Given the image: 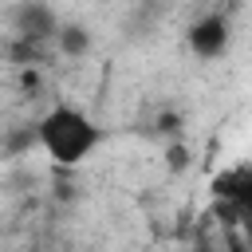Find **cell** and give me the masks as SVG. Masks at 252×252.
Listing matches in <instances>:
<instances>
[{
	"label": "cell",
	"mask_w": 252,
	"mask_h": 252,
	"mask_svg": "<svg viewBox=\"0 0 252 252\" xmlns=\"http://www.w3.org/2000/svg\"><path fill=\"white\" fill-rule=\"evenodd\" d=\"M39 142L47 146V154L63 165H75L91 154V146L98 142L94 126L87 122V114L71 110V106H55L43 122H39Z\"/></svg>",
	"instance_id": "cell-1"
},
{
	"label": "cell",
	"mask_w": 252,
	"mask_h": 252,
	"mask_svg": "<svg viewBox=\"0 0 252 252\" xmlns=\"http://www.w3.org/2000/svg\"><path fill=\"white\" fill-rule=\"evenodd\" d=\"M217 193H220V201H232V205L248 209V201H252V169L240 165L232 173H220L217 177Z\"/></svg>",
	"instance_id": "cell-3"
},
{
	"label": "cell",
	"mask_w": 252,
	"mask_h": 252,
	"mask_svg": "<svg viewBox=\"0 0 252 252\" xmlns=\"http://www.w3.org/2000/svg\"><path fill=\"white\" fill-rule=\"evenodd\" d=\"M83 43H87V35H83L79 28H67V32H63V47H67V51H83Z\"/></svg>",
	"instance_id": "cell-5"
},
{
	"label": "cell",
	"mask_w": 252,
	"mask_h": 252,
	"mask_svg": "<svg viewBox=\"0 0 252 252\" xmlns=\"http://www.w3.org/2000/svg\"><path fill=\"white\" fill-rule=\"evenodd\" d=\"M169 165H173V169H181V165H185V150H181V146H173V150H169Z\"/></svg>",
	"instance_id": "cell-6"
},
{
	"label": "cell",
	"mask_w": 252,
	"mask_h": 252,
	"mask_svg": "<svg viewBox=\"0 0 252 252\" xmlns=\"http://www.w3.org/2000/svg\"><path fill=\"white\" fill-rule=\"evenodd\" d=\"M224 39H228V28H224L220 16H209V20H201V24L189 32V43H193L197 55H217V51L224 47Z\"/></svg>",
	"instance_id": "cell-2"
},
{
	"label": "cell",
	"mask_w": 252,
	"mask_h": 252,
	"mask_svg": "<svg viewBox=\"0 0 252 252\" xmlns=\"http://www.w3.org/2000/svg\"><path fill=\"white\" fill-rule=\"evenodd\" d=\"M20 32H24L28 39H39V35H47V32H51V12H47V8H39V4H28V8H20Z\"/></svg>",
	"instance_id": "cell-4"
}]
</instances>
